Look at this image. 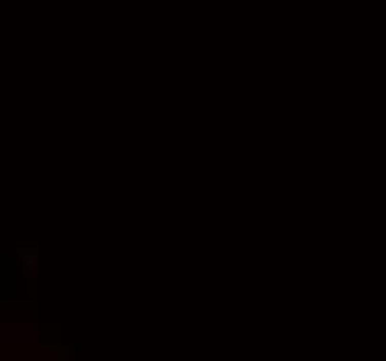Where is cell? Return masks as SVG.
Wrapping results in <instances>:
<instances>
[{
    "label": "cell",
    "mask_w": 386,
    "mask_h": 361,
    "mask_svg": "<svg viewBox=\"0 0 386 361\" xmlns=\"http://www.w3.org/2000/svg\"><path fill=\"white\" fill-rule=\"evenodd\" d=\"M17 256L25 264V275H34L36 267H39V250L36 248H17Z\"/></svg>",
    "instance_id": "obj_1"
}]
</instances>
